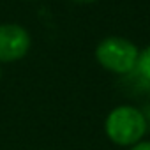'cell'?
Wrapping results in <instances>:
<instances>
[{"instance_id": "cell-1", "label": "cell", "mask_w": 150, "mask_h": 150, "mask_svg": "<svg viewBox=\"0 0 150 150\" xmlns=\"http://www.w3.org/2000/svg\"><path fill=\"white\" fill-rule=\"evenodd\" d=\"M106 136L120 146H132L146 132V117L134 106H118L110 111L104 122Z\"/></svg>"}, {"instance_id": "cell-2", "label": "cell", "mask_w": 150, "mask_h": 150, "mask_svg": "<svg viewBox=\"0 0 150 150\" xmlns=\"http://www.w3.org/2000/svg\"><path fill=\"white\" fill-rule=\"evenodd\" d=\"M139 50L125 37L110 35L96 48V58L106 71L113 74H129L136 69Z\"/></svg>"}, {"instance_id": "cell-3", "label": "cell", "mask_w": 150, "mask_h": 150, "mask_svg": "<svg viewBox=\"0 0 150 150\" xmlns=\"http://www.w3.org/2000/svg\"><path fill=\"white\" fill-rule=\"evenodd\" d=\"M30 34L18 23L0 25V64L21 60L30 51Z\"/></svg>"}, {"instance_id": "cell-4", "label": "cell", "mask_w": 150, "mask_h": 150, "mask_svg": "<svg viewBox=\"0 0 150 150\" xmlns=\"http://www.w3.org/2000/svg\"><path fill=\"white\" fill-rule=\"evenodd\" d=\"M139 76L146 81H150V44L143 50H139L138 55V62H136V69H134Z\"/></svg>"}, {"instance_id": "cell-5", "label": "cell", "mask_w": 150, "mask_h": 150, "mask_svg": "<svg viewBox=\"0 0 150 150\" xmlns=\"http://www.w3.org/2000/svg\"><path fill=\"white\" fill-rule=\"evenodd\" d=\"M129 150H150V141H138V143H134Z\"/></svg>"}, {"instance_id": "cell-6", "label": "cell", "mask_w": 150, "mask_h": 150, "mask_svg": "<svg viewBox=\"0 0 150 150\" xmlns=\"http://www.w3.org/2000/svg\"><path fill=\"white\" fill-rule=\"evenodd\" d=\"M72 2H78V4H92L96 0H72Z\"/></svg>"}, {"instance_id": "cell-7", "label": "cell", "mask_w": 150, "mask_h": 150, "mask_svg": "<svg viewBox=\"0 0 150 150\" xmlns=\"http://www.w3.org/2000/svg\"><path fill=\"white\" fill-rule=\"evenodd\" d=\"M0 78H2V65H0Z\"/></svg>"}]
</instances>
